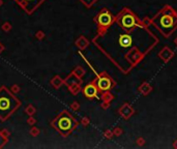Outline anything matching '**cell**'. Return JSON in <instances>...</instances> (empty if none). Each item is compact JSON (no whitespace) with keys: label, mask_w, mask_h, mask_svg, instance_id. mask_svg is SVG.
<instances>
[{"label":"cell","mask_w":177,"mask_h":149,"mask_svg":"<svg viewBox=\"0 0 177 149\" xmlns=\"http://www.w3.org/2000/svg\"><path fill=\"white\" fill-rule=\"evenodd\" d=\"M20 106L19 99L8 91L6 88L0 89V119L5 120Z\"/></svg>","instance_id":"obj_1"},{"label":"cell","mask_w":177,"mask_h":149,"mask_svg":"<svg viewBox=\"0 0 177 149\" xmlns=\"http://www.w3.org/2000/svg\"><path fill=\"white\" fill-rule=\"evenodd\" d=\"M54 126L62 135H69L76 126V121L73 118V116L69 115L67 112H63L56 118Z\"/></svg>","instance_id":"obj_2"},{"label":"cell","mask_w":177,"mask_h":149,"mask_svg":"<svg viewBox=\"0 0 177 149\" xmlns=\"http://www.w3.org/2000/svg\"><path fill=\"white\" fill-rule=\"evenodd\" d=\"M16 1L19 2L28 12L33 10L39 3L43 2V0H16Z\"/></svg>","instance_id":"obj_3"},{"label":"cell","mask_w":177,"mask_h":149,"mask_svg":"<svg viewBox=\"0 0 177 149\" xmlns=\"http://www.w3.org/2000/svg\"><path fill=\"white\" fill-rule=\"evenodd\" d=\"M96 86H97L98 89L102 90V91H107V90L110 89L111 86H112V82H111V80L109 79L108 77L103 76V77L98 78L97 82H96Z\"/></svg>","instance_id":"obj_4"},{"label":"cell","mask_w":177,"mask_h":149,"mask_svg":"<svg viewBox=\"0 0 177 149\" xmlns=\"http://www.w3.org/2000/svg\"><path fill=\"white\" fill-rule=\"evenodd\" d=\"M97 21H98V24L101 25V26L107 27V26H109V25L111 24V22H112V17H111V15L107 12V10H103V12L99 14V16H98Z\"/></svg>","instance_id":"obj_5"},{"label":"cell","mask_w":177,"mask_h":149,"mask_svg":"<svg viewBox=\"0 0 177 149\" xmlns=\"http://www.w3.org/2000/svg\"><path fill=\"white\" fill-rule=\"evenodd\" d=\"M135 24H136L135 17L133 15H130V14L123 16L122 19H121V25L124 28H132L135 26Z\"/></svg>","instance_id":"obj_6"},{"label":"cell","mask_w":177,"mask_h":149,"mask_svg":"<svg viewBox=\"0 0 177 149\" xmlns=\"http://www.w3.org/2000/svg\"><path fill=\"white\" fill-rule=\"evenodd\" d=\"M84 94L86 95L89 98L96 96L97 95V87L93 84H88L85 88H84Z\"/></svg>","instance_id":"obj_7"},{"label":"cell","mask_w":177,"mask_h":149,"mask_svg":"<svg viewBox=\"0 0 177 149\" xmlns=\"http://www.w3.org/2000/svg\"><path fill=\"white\" fill-rule=\"evenodd\" d=\"M161 25L164 28H172L174 25V19L171 16H163L161 19Z\"/></svg>","instance_id":"obj_8"},{"label":"cell","mask_w":177,"mask_h":149,"mask_svg":"<svg viewBox=\"0 0 177 149\" xmlns=\"http://www.w3.org/2000/svg\"><path fill=\"white\" fill-rule=\"evenodd\" d=\"M118 42H119V45H120L121 47L128 48L132 45L133 40H132V37H130L128 34H123L119 37V40H118Z\"/></svg>","instance_id":"obj_9"},{"label":"cell","mask_w":177,"mask_h":149,"mask_svg":"<svg viewBox=\"0 0 177 149\" xmlns=\"http://www.w3.org/2000/svg\"><path fill=\"white\" fill-rule=\"evenodd\" d=\"M173 56V53L171 50H169L168 48H165V49L163 50L162 52L160 53V57L162 58L164 61H168V60L170 59V58Z\"/></svg>","instance_id":"obj_10"},{"label":"cell","mask_w":177,"mask_h":149,"mask_svg":"<svg viewBox=\"0 0 177 149\" xmlns=\"http://www.w3.org/2000/svg\"><path fill=\"white\" fill-rule=\"evenodd\" d=\"M120 113L124 118H128V117L134 113V110L132 109L128 105H124L122 107V109L120 110Z\"/></svg>","instance_id":"obj_11"},{"label":"cell","mask_w":177,"mask_h":149,"mask_svg":"<svg viewBox=\"0 0 177 149\" xmlns=\"http://www.w3.org/2000/svg\"><path fill=\"white\" fill-rule=\"evenodd\" d=\"M140 91L142 92L143 94H148V93L151 91V87H150L147 83H144V84H142V86L140 87Z\"/></svg>","instance_id":"obj_12"},{"label":"cell","mask_w":177,"mask_h":149,"mask_svg":"<svg viewBox=\"0 0 177 149\" xmlns=\"http://www.w3.org/2000/svg\"><path fill=\"white\" fill-rule=\"evenodd\" d=\"M137 143L139 145H143L144 143H145V142H144V139H142V138H139V139L137 140Z\"/></svg>","instance_id":"obj_13"},{"label":"cell","mask_w":177,"mask_h":149,"mask_svg":"<svg viewBox=\"0 0 177 149\" xmlns=\"http://www.w3.org/2000/svg\"><path fill=\"white\" fill-rule=\"evenodd\" d=\"M174 147H175V148H177V140L175 141V143H174Z\"/></svg>","instance_id":"obj_14"},{"label":"cell","mask_w":177,"mask_h":149,"mask_svg":"<svg viewBox=\"0 0 177 149\" xmlns=\"http://www.w3.org/2000/svg\"><path fill=\"white\" fill-rule=\"evenodd\" d=\"M174 42H175V45H176V46H177V37H176V38H175Z\"/></svg>","instance_id":"obj_15"},{"label":"cell","mask_w":177,"mask_h":149,"mask_svg":"<svg viewBox=\"0 0 177 149\" xmlns=\"http://www.w3.org/2000/svg\"><path fill=\"white\" fill-rule=\"evenodd\" d=\"M1 50H2V47H1V45H0V52H1Z\"/></svg>","instance_id":"obj_16"}]
</instances>
